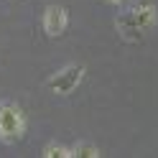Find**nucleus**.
<instances>
[{
  "label": "nucleus",
  "mask_w": 158,
  "mask_h": 158,
  "mask_svg": "<svg viewBox=\"0 0 158 158\" xmlns=\"http://www.w3.org/2000/svg\"><path fill=\"white\" fill-rule=\"evenodd\" d=\"M156 23H158V8L153 3H140L117 15L115 28L125 41H140L156 28Z\"/></svg>",
  "instance_id": "1"
},
{
  "label": "nucleus",
  "mask_w": 158,
  "mask_h": 158,
  "mask_svg": "<svg viewBox=\"0 0 158 158\" xmlns=\"http://www.w3.org/2000/svg\"><path fill=\"white\" fill-rule=\"evenodd\" d=\"M26 133V117L15 105L3 102L0 105V140L3 143H15Z\"/></svg>",
  "instance_id": "2"
},
{
  "label": "nucleus",
  "mask_w": 158,
  "mask_h": 158,
  "mask_svg": "<svg viewBox=\"0 0 158 158\" xmlns=\"http://www.w3.org/2000/svg\"><path fill=\"white\" fill-rule=\"evenodd\" d=\"M84 79V66L82 64H72V66H64L61 72H56L46 79V87L56 94H72L79 82Z\"/></svg>",
  "instance_id": "3"
},
{
  "label": "nucleus",
  "mask_w": 158,
  "mask_h": 158,
  "mask_svg": "<svg viewBox=\"0 0 158 158\" xmlns=\"http://www.w3.org/2000/svg\"><path fill=\"white\" fill-rule=\"evenodd\" d=\"M44 31L46 36H61L66 31V26H69V13H66V8L61 5H48L46 10H44Z\"/></svg>",
  "instance_id": "4"
},
{
  "label": "nucleus",
  "mask_w": 158,
  "mask_h": 158,
  "mask_svg": "<svg viewBox=\"0 0 158 158\" xmlns=\"http://www.w3.org/2000/svg\"><path fill=\"white\" fill-rule=\"evenodd\" d=\"M100 156V148L92 143H77L72 148V158H97Z\"/></svg>",
  "instance_id": "5"
},
{
  "label": "nucleus",
  "mask_w": 158,
  "mask_h": 158,
  "mask_svg": "<svg viewBox=\"0 0 158 158\" xmlns=\"http://www.w3.org/2000/svg\"><path fill=\"white\" fill-rule=\"evenodd\" d=\"M44 158H72V148H64V145H46L44 148Z\"/></svg>",
  "instance_id": "6"
},
{
  "label": "nucleus",
  "mask_w": 158,
  "mask_h": 158,
  "mask_svg": "<svg viewBox=\"0 0 158 158\" xmlns=\"http://www.w3.org/2000/svg\"><path fill=\"white\" fill-rule=\"evenodd\" d=\"M107 3H112V5H125L127 0H107Z\"/></svg>",
  "instance_id": "7"
}]
</instances>
